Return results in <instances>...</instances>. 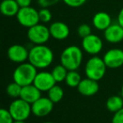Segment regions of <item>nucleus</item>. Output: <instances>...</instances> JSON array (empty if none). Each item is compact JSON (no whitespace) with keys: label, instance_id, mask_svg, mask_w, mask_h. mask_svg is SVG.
I'll list each match as a JSON object with an SVG mask.
<instances>
[{"label":"nucleus","instance_id":"nucleus-1","mask_svg":"<svg viewBox=\"0 0 123 123\" xmlns=\"http://www.w3.org/2000/svg\"><path fill=\"white\" fill-rule=\"evenodd\" d=\"M54 55L51 48L45 44H35L29 50V62L37 69H46L51 65Z\"/></svg>","mask_w":123,"mask_h":123},{"label":"nucleus","instance_id":"nucleus-2","mask_svg":"<svg viewBox=\"0 0 123 123\" xmlns=\"http://www.w3.org/2000/svg\"><path fill=\"white\" fill-rule=\"evenodd\" d=\"M60 61L68 70H77L83 61V51L76 45H70L62 50Z\"/></svg>","mask_w":123,"mask_h":123},{"label":"nucleus","instance_id":"nucleus-3","mask_svg":"<svg viewBox=\"0 0 123 123\" xmlns=\"http://www.w3.org/2000/svg\"><path fill=\"white\" fill-rule=\"evenodd\" d=\"M37 73V68L32 64L30 62H24L15 68L13 73V80L23 87L33 84Z\"/></svg>","mask_w":123,"mask_h":123},{"label":"nucleus","instance_id":"nucleus-4","mask_svg":"<svg viewBox=\"0 0 123 123\" xmlns=\"http://www.w3.org/2000/svg\"><path fill=\"white\" fill-rule=\"evenodd\" d=\"M107 66L103 58L93 55L87 62L84 67L86 77L99 81L105 76Z\"/></svg>","mask_w":123,"mask_h":123},{"label":"nucleus","instance_id":"nucleus-5","mask_svg":"<svg viewBox=\"0 0 123 123\" xmlns=\"http://www.w3.org/2000/svg\"><path fill=\"white\" fill-rule=\"evenodd\" d=\"M10 114L14 121H25L32 113L31 104L21 98H17L10 103L8 107Z\"/></svg>","mask_w":123,"mask_h":123},{"label":"nucleus","instance_id":"nucleus-6","mask_svg":"<svg viewBox=\"0 0 123 123\" xmlns=\"http://www.w3.org/2000/svg\"><path fill=\"white\" fill-rule=\"evenodd\" d=\"M27 38L34 44H45L51 38L49 27L42 23H38L28 29Z\"/></svg>","mask_w":123,"mask_h":123},{"label":"nucleus","instance_id":"nucleus-7","mask_svg":"<svg viewBox=\"0 0 123 123\" xmlns=\"http://www.w3.org/2000/svg\"><path fill=\"white\" fill-rule=\"evenodd\" d=\"M15 17L20 25L28 29L40 23L39 10L31 6L20 8Z\"/></svg>","mask_w":123,"mask_h":123},{"label":"nucleus","instance_id":"nucleus-8","mask_svg":"<svg viewBox=\"0 0 123 123\" xmlns=\"http://www.w3.org/2000/svg\"><path fill=\"white\" fill-rule=\"evenodd\" d=\"M82 49L91 55H96L103 49V41L96 34H89L82 40Z\"/></svg>","mask_w":123,"mask_h":123},{"label":"nucleus","instance_id":"nucleus-9","mask_svg":"<svg viewBox=\"0 0 123 123\" xmlns=\"http://www.w3.org/2000/svg\"><path fill=\"white\" fill-rule=\"evenodd\" d=\"M54 103L48 97H41L31 104V111L36 117H43L49 115L53 110Z\"/></svg>","mask_w":123,"mask_h":123},{"label":"nucleus","instance_id":"nucleus-10","mask_svg":"<svg viewBox=\"0 0 123 123\" xmlns=\"http://www.w3.org/2000/svg\"><path fill=\"white\" fill-rule=\"evenodd\" d=\"M103 60L107 68L117 69L123 65V50L118 48L110 49L105 52Z\"/></svg>","mask_w":123,"mask_h":123},{"label":"nucleus","instance_id":"nucleus-11","mask_svg":"<svg viewBox=\"0 0 123 123\" xmlns=\"http://www.w3.org/2000/svg\"><path fill=\"white\" fill-rule=\"evenodd\" d=\"M7 55L12 62L21 64L29 59V50L21 44H13L8 49Z\"/></svg>","mask_w":123,"mask_h":123},{"label":"nucleus","instance_id":"nucleus-12","mask_svg":"<svg viewBox=\"0 0 123 123\" xmlns=\"http://www.w3.org/2000/svg\"><path fill=\"white\" fill-rule=\"evenodd\" d=\"M56 80L51 74V72L41 71L37 73L33 84L42 92L48 91L52 86L56 85Z\"/></svg>","mask_w":123,"mask_h":123},{"label":"nucleus","instance_id":"nucleus-13","mask_svg":"<svg viewBox=\"0 0 123 123\" xmlns=\"http://www.w3.org/2000/svg\"><path fill=\"white\" fill-rule=\"evenodd\" d=\"M104 38L108 43L118 44L123 40V27L118 23L111 24L105 31Z\"/></svg>","mask_w":123,"mask_h":123},{"label":"nucleus","instance_id":"nucleus-14","mask_svg":"<svg viewBox=\"0 0 123 123\" xmlns=\"http://www.w3.org/2000/svg\"><path fill=\"white\" fill-rule=\"evenodd\" d=\"M51 37L57 40L66 39L70 34V29L68 25L62 21H55L49 26Z\"/></svg>","mask_w":123,"mask_h":123},{"label":"nucleus","instance_id":"nucleus-15","mask_svg":"<svg viewBox=\"0 0 123 123\" xmlns=\"http://www.w3.org/2000/svg\"><path fill=\"white\" fill-rule=\"evenodd\" d=\"M77 89L78 91L83 96H92L99 91L100 86H99L97 80L87 77L85 79H82V80L78 86Z\"/></svg>","mask_w":123,"mask_h":123},{"label":"nucleus","instance_id":"nucleus-16","mask_svg":"<svg viewBox=\"0 0 123 123\" xmlns=\"http://www.w3.org/2000/svg\"><path fill=\"white\" fill-rule=\"evenodd\" d=\"M41 97V91L34 84L28 85L22 87L20 97L30 104H33L36 100Z\"/></svg>","mask_w":123,"mask_h":123},{"label":"nucleus","instance_id":"nucleus-17","mask_svg":"<svg viewBox=\"0 0 123 123\" xmlns=\"http://www.w3.org/2000/svg\"><path fill=\"white\" fill-rule=\"evenodd\" d=\"M94 27L100 31H105L112 24L110 15L106 12H98L93 17Z\"/></svg>","mask_w":123,"mask_h":123},{"label":"nucleus","instance_id":"nucleus-18","mask_svg":"<svg viewBox=\"0 0 123 123\" xmlns=\"http://www.w3.org/2000/svg\"><path fill=\"white\" fill-rule=\"evenodd\" d=\"M20 8L16 0H3L0 4V11L5 17L16 16Z\"/></svg>","mask_w":123,"mask_h":123},{"label":"nucleus","instance_id":"nucleus-19","mask_svg":"<svg viewBox=\"0 0 123 123\" xmlns=\"http://www.w3.org/2000/svg\"><path fill=\"white\" fill-rule=\"evenodd\" d=\"M106 108L109 111L116 113L123 108V98L120 96H112L106 100Z\"/></svg>","mask_w":123,"mask_h":123},{"label":"nucleus","instance_id":"nucleus-20","mask_svg":"<svg viewBox=\"0 0 123 123\" xmlns=\"http://www.w3.org/2000/svg\"><path fill=\"white\" fill-rule=\"evenodd\" d=\"M47 93H48V98L54 104L61 101L64 96L63 89H62L61 86H58V85H55L54 86H52L47 91Z\"/></svg>","mask_w":123,"mask_h":123},{"label":"nucleus","instance_id":"nucleus-21","mask_svg":"<svg viewBox=\"0 0 123 123\" xmlns=\"http://www.w3.org/2000/svg\"><path fill=\"white\" fill-rule=\"evenodd\" d=\"M67 72H68V70L65 66H63L62 64H60V65H56L52 69L51 74L54 77L56 82H62V81H65Z\"/></svg>","mask_w":123,"mask_h":123},{"label":"nucleus","instance_id":"nucleus-22","mask_svg":"<svg viewBox=\"0 0 123 123\" xmlns=\"http://www.w3.org/2000/svg\"><path fill=\"white\" fill-rule=\"evenodd\" d=\"M82 80L81 75L76 70H68L67 77L65 79V82L69 87H78L80 81Z\"/></svg>","mask_w":123,"mask_h":123},{"label":"nucleus","instance_id":"nucleus-23","mask_svg":"<svg viewBox=\"0 0 123 123\" xmlns=\"http://www.w3.org/2000/svg\"><path fill=\"white\" fill-rule=\"evenodd\" d=\"M21 90H22V86H20V85L15 82V81H14V82L8 85V86H7V88H6V93L10 97L17 99V98L20 97Z\"/></svg>","mask_w":123,"mask_h":123},{"label":"nucleus","instance_id":"nucleus-24","mask_svg":"<svg viewBox=\"0 0 123 123\" xmlns=\"http://www.w3.org/2000/svg\"><path fill=\"white\" fill-rule=\"evenodd\" d=\"M39 18L41 23L46 24L52 19V14L48 8H41L39 10Z\"/></svg>","mask_w":123,"mask_h":123},{"label":"nucleus","instance_id":"nucleus-25","mask_svg":"<svg viewBox=\"0 0 123 123\" xmlns=\"http://www.w3.org/2000/svg\"><path fill=\"white\" fill-rule=\"evenodd\" d=\"M77 33L79 37L84 39V38L87 37L88 35L92 34V29H91L90 25H87V24H82L78 27Z\"/></svg>","mask_w":123,"mask_h":123},{"label":"nucleus","instance_id":"nucleus-26","mask_svg":"<svg viewBox=\"0 0 123 123\" xmlns=\"http://www.w3.org/2000/svg\"><path fill=\"white\" fill-rule=\"evenodd\" d=\"M14 119L10 114L9 111L2 108L0 110V123H14Z\"/></svg>","mask_w":123,"mask_h":123},{"label":"nucleus","instance_id":"nucleus-27","mask_svg":"<svg viewBox=\"0 0 123 123\" xmlns=\"http://www.w3.org/2000/svg\"><path fill=\"white\" fill-rule=\"evenodd\" d=\"M87 0H62L66 5L71 8H79L81 7L86 3Z\"/></svg>","mask_w":123,"mask_h":123},{"label":"nucleus","instance_id":"nucleus-28","mask_svg":"<svg viewBox=\"0 0 123 123\" xmlns=\"http://www.w3.org/2000/svg\"><path fill=\"white\" fill-rule=\"evenodd\" d=\"M60 0H37V3L41 8H49L56 5Z\"/></svg>","mask_w":123,"mask_h":123},{"label":"nucleus","instance_id":"nucleus-29","mask_svg":"<svg viewBox=\"0 0 123 123\" xmlns=\"http://www.w3.org/2000/svg\"><path fill=\"white\" fill-rule=\"evenodd\" d=\"M111 123H123V108L114 113Z\"/></svg>","mask_w":123,"mask_h":123},{"label":"nucleus","instance_id":"nucleus-30","mask_svg":"<svg viewBox=\"0 0 123 123\" xmlns=\"http://www.w3.org/2000/svg\"><path fill=\"white\" fill-rule=\"evenodd\" d=\"M16 1L20 8H24V7L30 6L32 0H16Z\"/></svg>","mask_w":123,"mask_h":123},{"label":"nucleus","instance_id":"nucleus-31","mask_svg":"<svg viewBox=\"0 0 123 123\" xmlns=\"http://www.w3.org/2000/svg\"><path fill=\"white\" fill-rule=\"evenodd\" d=\"M117 23L120 25H122L123 27V8L120 10L118 13V16H117Z\"/></svg>","mask_w":123,"mask_h":123},{"label":"nucleus","instance_id":"nucleus-32","mask_svg":"<svg viewBox=\"0 0 123 123\" xmlns=\"http://www.w3.org/2000/svg\"><path fill=\"white\" fill-rule=\"evenodd\" d=\"M14 123H25V121H14Z\"/></svg>","mask_w":123,"mask_h":123},{"label":"nucleus","instance_id":"nucleus-33","mask_svg":"<svg viewBox=\"0 0 123 123\" xmlns=\"http://www.w3.org/2000/svg\"><path fill=\"white\" fill-rule=\"evenodd\" d=\"M122 98H123V84H122Z\"/></svg>","mask_w":123,"mask_h":123},{"label":"nucleus","instance_id":"nucleus-34","mask_svg":"<svg viewBox=\"0 0 123 123\" xmlns=\"http://www.w3.org/2000/svg\"><path fill=\"white\" fill-rule=\"evenodd\" d=\"M42 123H54V122H42Z\"/></svg>","mask_w":123,"mask_h":123}]
</instances>
